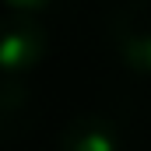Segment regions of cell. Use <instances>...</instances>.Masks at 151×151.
I'll use <instances>...</instances> for the list:
<instances>
[{
  "mask_svg": "<svg viewBox=\"0 0 151 151\" xmlns=\"http://www.w3.org/2000/svg\"><path fill=\"white\" fill-rule=\"evenodd\" d=\"M49 35L39 18L4 14L0 18V77H21L42 63Z\"/></svg>",
  "mask_w": 151,
  "mask_h": 151,
  "instance_id": "1",
  "label": "cell"
},
{
  "mask_svg": "<svg viewBox=\"0 0 151 151\" xmlns=\"http://www.w3.org/2000/svg\"><path fill=\"white\" fill-rule=\"evenodd\" d=\"M109 39L123 67L151 77V0H134L119 7L109 21Z\"/></svg>",
  "mask_w": 151,
  "mask_h": 151,
  "instance_id": "2",
  "label": "cell"
},
{
  "mask_svg": "<svg viewBox=\"0 0 151 151\" xmlns=\"http://www.w3.org/2000/svg\"><path fill=\"white\" fill-rule=\"evenodd\" d=\"M56 151H119V130L99 113H81L60 130Z\"/></svg>",
  "mask_w": 151,
  "mask_h": 151,
  "instance_id": "3",
  "label": "cell"
},
{
  "mask_svg": "<svg viewBox=\"0 0 151 151\" xmlns=\"http://www.w3.org/2000/svg\"><path fill=\"white\" fill-rule=\"evenodd\" d=\"M32 116V95L21 77H0V141L21 134Z\"/></svg>",
  "mask_w": 151,
  "mask_h": 151,
  "instance_id": "4",
  "label": "cell"
},
{
  "mask_svg": "<svg viewBox=\"0 0 151 151\" xmlns=\"http://www.w3.org/2000/svg\"><path fill=\"white\" fill-rule=\"evenodd\" d=\"M7 14H21V18H42L56 0H0Z\"/></svg>",
  "mask_w": 151,
  "mask_h": 151,
  "instance_id": "5",
  "label": "cell"
}]
</instances>
